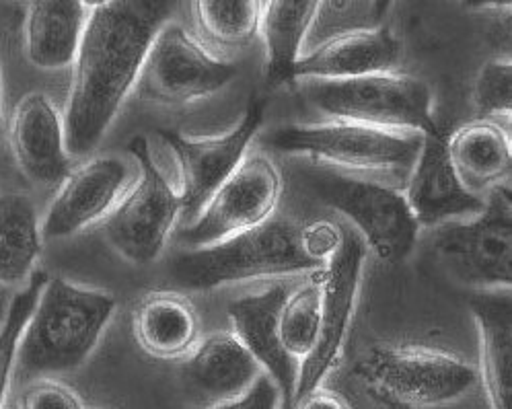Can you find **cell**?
Returning <instances> with one entry per match:
<instances>
[{"label": "cell", "mask_w": 512, "mask_h": 409, "mask_svg": "<svg viewBox=\"0 0 512 409\" xmlns=\"http://www.w3.org/2000/svg\"><path fill=\"white\" fill-rule=\"evenodd\" d=\"M171 7L165 0H107L89 5L83 40L70 66L62 114L70 159L93 153L112 128Z\"/></svg>", "instance_id": "6da1fadb"}, {"label": "cell", "mask_w": 512, "mask_h": 409, "mask_svg": "<svg viewBox=\"0 0 512 409\" xmlns=\"http://www.w3.org/2000/svg\"><path fill=\"white\" fill-rule=\"evenodd\" d=\"M424 134L391 132L352 122L284 126L270 136L276 151L303 155L340 175L385 185L408 181Z\"/></svg>", "instance_id": "3957f363"}, {"label": "cell", "mask_w": 512, "mask_h": 409, "mask_svg": "<svg viewBox=\"0 0 512 409\" xmlns=\"http://www.w3.org/2000/svg\"><path fill=\"white\" fill-rule=\"evenodd\" d=\"M5 109H3V74H0V146H3L5 140Z\"/></svg>", "instance_id": "836d02e7"}, {"label": "cell", "mask_w": 512, "mask_h": 409, "mask_svg": "<svg viewBox=\"0 0 512 409\" xmlns=\"http://www.w3.org/2000/svg\"><path fill=\"white\" fill-rule=\"evenodd\" d=\"M303 247V227L286 218L239 233L175 259L173 276L190 290H212L233 282L295 276L323 270Z\"/></svg>", "instance_id": "277c9868"}, {"label": "cell", "mask_w": 512, "mask_h": 409, "mask_svg": "<svg viewBox=\"0 0 512 409\" xmlns=\"http://www.w3.org/2000/svg\"><path fill=\"white\" fill-rule=\"evenodd\" d=\"M288 296L284 284H276L260 294L243 296L229 305L233 336L260 364L280 391L282 409H292L299 379V362L292 358L278 336V315Z\"/></svg>", "instance_id": "e0dca14e"}, {"label": "cell", "mask_w": 512, "mask_h": 409, "mask_svg": "<svg viewBox=\"0 0 512 409\" xmlns=\"http://www.w3.org/2000/svg\"><path fill=\"white\" fill-rule=\"evenodd\" d=\"M264 122L262 103L253 101L243 120L223 136L188 138L177 132H163L177 165V194L181 216L194 220L210 196L245 159V151Z\"/></svg>", "instance_id": "5bb4252c"}, {"label": "cell", "mask_w": 512, "mask_h": 409, "mask_svg": "<svg viewBox=\"0 0 512 409\" xmlns=\"http://www.w3.org/2000/svg\"><path fill=\"white\" fill-rule=\"evenodd\" d=\"M436 253L457 280L480 290H504L512 284V192L498 185L484 210L467 222L438 233Z\"/></svg>", "instance_id": "30bf717a"}, {"label": "cell", "mask_w": 512, "mask_h": 409, "mask_svg": "<svg viewBox=\"0 0 512 409\" xmlns=\"http://www.w3.org/2000/svg\"><path fill=\"white\" fill-rule=\"evenodd\" d=\"M315 0H274L260 5V33L266 44V74L272 85L292 81L303 56Z\"/></svg>", "instance_id": "d4e9b609"}, {"label": "cell", "mask_w": 512, "mask_h": 409, "mask_svg": "<svg viewBox=\"0 0 512 409\" xmlns=\"http://www.w3.org/2000/svg\"><path fill=\"white\" fill-rule=\"evenodd\" d=\"M480 336V375L490 409L512 405V301L510 288L482 290L469 299Z\"/></svg>", "instance_id": "44dd1931"}, {"label": "cell", "mask_w": 512, "mask_h": 409, "mask_svg": "<svg viewBox=\"0 0 512 409\" xmlns=\"http://www.w3.org/2000/svg\"><path fill=\"white\" fill-rule=\"evenodd\" d=\"M116 307L114 294L48 276L23 329L15 377L29 383L75 373L95 352Z\"/></svg>", "instance_id": "7a4b0ae2"}, {"label": "cell", "mask_w": 512, "mask_h": 409, "mask_svg": "<svg viewBox=\"0 0 512 409\" xmlns=\"http://www.w3.org/2000/svg\"><path fill=\"white\" fill-rule=\"evenodd\" d=\"M475 107L486 120L510 116L512 109V64L510 60H490L482 66L473 87Z\"/></svg>", "instance_id": "f1b7e54d"}, {"label": "cell", "mask_w": 512, "mask_h": 409, "mask_svg": "<svg viewBox=\"0 0 512 409\" xmlns=\"http://www.w3.org/2000/svg\"><path fill=\"white\" fill-rule=\"evenodd\" d=\"M264 375L233 333H212L186 356L184 383L208 407L243 395Z\"/></svg>", "instance_id": "ac0fdd59"}, {"label": "cell", "mask_w": 512, "mask_h": 409, "mask_svg": "<svg viewBox=\"0 0 512 409\" xmlns=\"http://www.w3.org/2000/svg\"><path fill=\"white\" fill-rule=\"evenodd\" d=\"M354 377L385 409L445 407L478 385V370L463 358L424 346H373L356 362Z\"/></svg>", "instance_id": "5b68a950"}, {"label": "cell", "mask_w": 512, "mask_h": 409, "mask_svg": "<svg viewBox=\"0 0 512 409\" xmlns=\"http://www.w3.org/2000/svg\"><path fill=\"white\" fill-rule=\"evenodd\" d=\"M307 101L334 122L438 134L432 116V89L414 74L391 70L348 81H317L309 87Z\"/></svg>", "instance_id": "8992f818"}, {"label": "cell", "mask_w": 512, "mask_h": 409, "mask_svg": "<svg viewBox=\"0 0 512 409\" xmlns=\"http://www.w3.org/2000/svg\"><path fill=\"white\" fill-rule=\"evenodd\" d=\"M364 257H367V247H364L362 239L354 231L342 227L340 245L329 257L319 280L321 305L317 344L299 366L295 403L307 393L319 389L340 358L356 305Z\"/></svg>", "instance_id": "7c38bea8"}, {"label": "cell", "mask_w": 512, "mask_h": 409, "mask_svg": "<svg viewBox=\"0 0 512 409\" xmlns=\"http://www.w3.org/2000/svg\"><path fill=\"white\" fill-rule=\"evenodd\" d=\"M17 409H85V405L68 385L56 379H35L23 387Z\"/></svg>", "instance_id": "f546056e"}, {"label": "cell", "mask_w": 512, "mask_h": 409, "mask_svg": "<svg viewBox=\"0 0 512 409\" xmlns=\"http://www.w3.org/2000/svg\"><path fill=\"white\" fill-rule=\"evenodd\" d=\"M319 305L321 288L319 282L301 286L288 292L286 301L278 315V336L284 350L301 362L313 352L319 333Z\"/></svg>", "instance_id": "83f0119b"}, {"label": "cell", "mask_w": 512, "mask_h": 409, "mask_svg": "<svg viewBox=\"0 0 512 409\" xmlns=\"http://www.w3.org/2000/svg\"><path fill=\"white\" fill-rule=\"evenodd\" d=\"M389 3L383 0H323L317 3L303 54L336 37L383 27Z\"/></svg>", "instance_id": "4316f807"}, {"label": "cell", "mask_w": 512, "mask_h": 409, "mask_svg": "<svg viewBox=\"0 0 512 409\" xmlns=\"http://www.w3.org/2000/svg\"><path fill=\"white\" fill-rule=\"evenodd\" d=\"M44 247L42 216L21 192L0 194V288L27 284Z\"/></svg>", "instance_id": "cb8c5ba5"}, {"label": "cell", "mask_w": 512, "mask_h": 409, "mask_svg": "<svg viewBox=\"0 0 512 409\" xmlns=\"http://www.w3.org/2000/svg\"><path fill=\"white\" fill-rule=\"evenodd\" d=\"M399 58V42L387 25L336 37L301 56L295 79L348 81L367 74L391 72Z\"/></svg>", "instance_id": "d6986e66"}, {"label": "cell", "mask_w": 512, "mask_h": 409, "mask_svg": "<svg viewBox=\"0 0 512 409\" xmlns=\"http://www.w3.org/2000/svg\"><path fill=\"white\" fill-rule=\"evenodd\" d=\"M260 5L253 0H198L192 15L202 44L223 52L247 48L260 33Z\"/></svg>", "instance_id": "484cf974"}, {"label": "cell", "mask_w": 512, "mask_h": 409, "mask_svg": "<svg viewBox=\"0 0 512 409\" xmlns=\"http://www.w3.org/2000/svg\"><path fill=\"white\" fill-rule=\"evenodd\" d=\"M237 66L216 58L177 23H165L144 56L136 93L142 101L181 107L223 91Z\"/></svg>", "instance_id": "9c48e42d"}, {"label": "cell", "mask_w": 512, "mask_h": 409, "mask_svg": "<svg viewBox=\"0 0 512 409\" xmlns=\"http://www.w3.org/2000/svg\"><path fill=\"white\" fill-rule=\"evenodd\" d=\"M342 239V227L334 225V222L317 220L309 227H303V247L307 255L321 266L329 262L340 245Z\"/></svg>", "instance_id": "4dcf8cb0"}, {"label": "cell", "mask_w": 512, "mask_h": 409, "mask_svg": "<svg viewBox=\"0 0 512 409\" xmlns=\"http://www.w3.org/2000/svg\"><path fill=\"white\" fill-rule=\"evenodd\" d=\"M447 153L463 188L480 198L504 185L512 171L510 134L494 120L461 126L447 138Z\"/></svg>", "instance_id": "603a6c76"}, {"label": "cell", "mask_w": 512, "mask_h": 409, "mask_svg": "<svg viewBox=\"0 0 512 409\" xmlns=\"http://www.w3.org/2000/svg\"><path fill=\"white\" fill-rule=\"evenodd\" d=\"M128 155L136 163V177L116 210L103 222V233L124 259L132 264H151L181 216L177 188L155 161L144 136L128 144Z\"/></svg>", "instance_id": "52a82bcc"}, {"label": "cell", "mask_w": 512, "mask_h": 409, "mask_svg": "<svg viewBox=\"0 0 512 409\" xmlns=\"http://www.w3.org/2000/svg\"><path fill=\"white\" fill-rule=\"evenodd\" d=\"M309 190L329 208L344 214L358 229L364 247H371L383 262H399L410 255L418 225L404 192L391 185L321 171L307 179Z\"/></svg>", "instance_id": "ba28073f"}, {"label": "cell", "mask_w": 512, "mask_h": 409, "mask_svg": "<svg viewBox=\"0 0 512 409\" xmlns=\"http://www.w3.org/2000/svg\"><path fill=\"white\" fill-rule=\"evenodd\" d=\"M7 305H9V299H7V294H5V290H3V288H0V323H3V317H5Z\"/></svg>", "instance_id": "e575fe53"}, {"label": "cell", "mask_w": 512, "mask_h": 409, "mask_svg": "<svg viewBox=\"0 0 512 409\" xmlns=\"http://www.w3.org/2000/svg\"><path fill=\"white\" fill-rule=\"evenodd\" d=\"M89 5L81 0H38L23 21V52L27 62L44 72H60L77 58Z\"/></svg>", "instance_id": "ffe728a7"}, {"label": "cell", "mask_w": 512, "mask_h": 409, "mask_svg": "<svg viewBox=\"0 0 512 409\" xmlns=\"http://www.w3.org/2000/svg\"><path fill=\"white\" fill-rule=\"evenodd\" d=\"M282 196V177L264 155H249L204 204L184 241L202 249L268 222Z\"/></svg>", "instance_id": "8fae6325"}, {"label": "cell", "mask_w": 512, "mask_h": 409, "mask_svg": "<svg viewBox=\"0 0 512 409\" xmlns=\"http://www.w3.org/2000/svg\"><path fill=\"white\" fill-rule=\"evenodd\" d=\"M208 409H282V401L276 383L264 373L243 395Z\"/></svg>", "instance_id": "1f68e13d"}, {"label": "cell", "mask_w": 512, "mask_h": 409, "mask_svg": "<svg viewBox=\"0 0 512 409\" xmlns=\"http://www.w3.org/2000/svg\"><path fill=\"white\" fill-rule=\"evenodd\" d=\"M404 190L418 227H436L463 216L473 218L486 206V198L463 188L447 153V138L441 132L422 136L420 153Z\"/></svg>", "instance_id": "2e32d148"}, {"label": "cell", "mask_w": 512, "mask_h": 409, "mask_svg": "<svg viewBox=\"0 0 512 409\" xmlns=\"http://www.w3.org/2000/svg\"><path fill=\"white\" fill-rule=\"evenodd\" d=\"M292 409H350V405L342 395L319 387L301 397Z\"/></svg>", "instance_id": "d6a6232c"}, {"label": "cell", "mask_w": 512, "mask_h": 409, "mask_svg": "<svg viewBox=\"0 0 512 409\" xmlns=\"http://www.w3.org/2000/svg\"><path fill=\"white\" fill-rule=\"evenodd\" d=\"M5 136L19 171L33 185L54 188L72 171L62 114L46 93L33 91L17 101Z\"/></svg>", "instance_id": "9a60e30c"}, {"label": "cell", "mask_w": 512, "mask_h": 409, "mask_svg": "<svg viewBox=\"0 0 512 409\" xmlns=\"http://www.w3.org/2000/svg\"><path fill=\"white\" fill-rule=\"evenodd\" d=\"M136 177L130 155H97L72 169L42 216L44 241L75 237L116 210Z\"/></svg>", "instance_id": "4fadbf2b"}, {"label": "cell", "mask_w": 512, "mask_h": 409, "mask_svg": "<svg viewBox=\"0 0 512 409\" xmlns=\"http://www.w3.org/2000/svg\"><path fill=\"white\" fill-rule=\"evenodd\" d=\"M132 333L142 352L159 360H179L200 342V317L184 294L149 292L136 303Z\"/></svg>", "instance_id": "7402d4cb"}]
</instances>
